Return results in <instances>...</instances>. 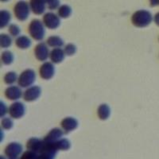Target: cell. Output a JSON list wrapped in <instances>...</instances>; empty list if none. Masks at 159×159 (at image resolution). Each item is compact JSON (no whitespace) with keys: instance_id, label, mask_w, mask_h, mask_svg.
Listing matches in <instances>:
<instances>
[{"instance_id":"obj_27","label":"cell","mask_w":159,"mask_h":159,"mask_svg":"<svg viewBox=\"0 0 159 159\" xmlns=\"http://www.w3.org/2000/svg\"><path fill=\"white\" fill-rule=\"evenodd\" d=\"M64 51H65V54L66 55H68V56H72V55H73L75 52H76V48L74 45L69 44V45H67L65 46Z\"/></svg>"},{"instance_id":"obj_25","label":"cell","mask_w":159,"mask_h":159,"mask_svg":"<svg viewBox=\"0 0 159 159\" xmlns=\"http://www.w3.org/2000/svg\"><path fill=\"white\" fill-rule=\"evenodd\" d=\"M20 159H40V155L37 152L29 150L24 152Z\"/></svg>"},{"instance_id":"obj_19","label":"cell","mask_w":159,"mask_h":159,"mask_svg":"<svg viewBox=\"0 0 159 159\" xmlns=\"http://www.w3.org/2000/svg\"><path fill=\"white\" fill-rule=\"evenodd\" d=\"M52 143L57 150H68L71 147L70 142L66 139H61Z\"/></svg>"},{"instance_id":"obj_15","label":"cell","mask_w":159,"mask_h":159,"mask_svg":"<svg viewBox=\"0 0 159 159\" xmlns=\"http://www.w3.org/2000/svg\"><path fill=\"white\" fill-rule=\"evenodd\" d=\"M64 132L59 128H54L50 130L49 134L45 136L44 139V141L47 143H54V142L58 141L60 139H61V137L63 136Z\"/></svg>"},{"instance_id":"obj_26","label":"cell","mask_w":159,"mask_h":159,"mask_svg":"<svg viewBox=\"0 0 159 159\" xmlns=\"http://www.w3.org/2000/svg\"><path fill=\"white\" fill-rule=\"evenodd\" d=\"M17 80V74L15 72H9L4 76V82L7 84H12Z\"/></svg>"},{"instance_id":"obj_34","label":"cell","mask_w":159,"mask_h":159,"mask_svg":"<svg viewBox=\"0 0 159 159\" xmlns=\"http://www.w3.org/2000/svg\"><path fill=\"white\" fill-rule=\"evenodd\" d=\"M2 2H7V1H8V0H1Z\"/></svg>"},{"instance_id":"obj_5","label":"cell","mask_w":159,"mask_h":159,"mask_svg":"<svg viewBox=\"0 0 159 159\" xmlns=\"http://www.w3.org/2000/svg\"><path fill=\"white\" fill-rule=\"evenodd\" d=\"M43 23L49 29L54 30L59 26L61 21L59 17L57 16L54 13L49 12L43 16Z\"/></svg>"},{"instance_id":"obj_12","label":"cell","mask_w":159,"mask_h":159,"mask_svg":"<svg viewBox=\"0 0 159 159\" xmlns=\"http://www.w3.org/2000/svg\"><path fill=\"white\" fill-rule=\"evenodd\" d=\"M46 0H30V7L35 15H42L46 8Z\"/></svg>"},{"instance_id":"obj_31","label":"cell","mask_w":159,"mask_h":159,"mask_svg":"<svg viewBox=\"0 0 159 159\" xmlns=\"http://www.w3.org/2000/svg\"><path fill=\"white\" fill-rule=\"evenodd\" d=\"M6 113H7V107H6V105L4 103L1 102V117L5 116Z\"/></svg>"},{"instance_id":"obj_8","label":"cell","mask_w":159,"mask_h":159,"mask_svg":"<svg viewBox=\"0 0 159 159\" xmlns=\"http://www.w3.org/2000/svg\"><path fill=\"white\" fill-rule=\"evenodd\" d=\"M34 54L37 59L41 61H45L49 56V49L44 42H41L36 45L34 49Z\"/></svg>"},{"instance_id":"obj_24","label":"cell","mask_w":159,"mask_h":159,"mask_svg":"<svg viewBox=\"0 0 159 159\" xmlns=\"http://www.w3.org/2000/svg\"><path fill=\"white\" fill-rule=\"evenodd\" d=\"M12 43V39L7 34H1L0 36V44L2 48H8Z\"/></svg>"},{"instance_id":"obj_13","label":"cell","mask_w":159,"mask_h":159,"mask_svg":"<svg viewBox=\"0 0 159 159\" xmlns=\"http://www.w3.org/2000/svg\"><path fill=\"white\" fill-rule=\"evenodd\" d=\"M61 127L65 130V133H69L78 127L77 120L72 117L65 118L61 121Z\"/></svg>"},{"instance_id":"obj_20","label":"cell","mask_w":159,"mask_h":159,"mask_svg":"<svg viewBox=\"0 0 159 159\" xmlns=\"http://www.w3.org/2000/svg\"><path fill=\"white\" fill-rule=\"evenodd\" d=\"M11 19V15L7 11H1L0 12V27H6L9 24L10 21Z\"/></svg>"},{"instance_id":"obj_22","label":"cell","mask_w":159,"mask_h":159,"mask_svg":"<svg viewBox=\"0 0 159 159\" xmlns=\"http://www.w3.org/2000/svg\"><path fill=\"white\" fill-rule=\"evenodd\" d=\"M72 14V9L69 6L62 5L58 8V15L62 18H69Z\"/></svg>"},{"instance_id":"obj_23","label":"cell","mask_w":159,"mask_h":159,"mask_svg":"<svg viewBox=\"0 0 159 159\" xmlns=\"http://www.w3.org/2000/svg\"><path fill=\"white\" fill-rule=\"evenodd\" d=\"M14 61V55L10 51H5L2 53V61L4 65H10Z\"/></svg>"},{"instance_id":"obj_32","label":"cell","mask_w":159,"mask_h":159,"mask_svg":"<svg viewBox=\"0 0 159 159\" xmlns=\"http://www.w3.org/2000/svg\"><path fill=\"white\" fill-rule=\"evenodd\" d=\"M159 0H150V5L151 7H155V6L158 5Z\"/></svg>"},{"instance_id":"obj_28","label":"cell","mask_w":159,"mask_h":159,"mask_svg":"<svg viewBox=\"0 0 159 159\" xmlns=\"http://www.w3.org/2000/svg\"><path fill=\"white\" fill-rule=\"evenodd\" d=\"M13 127V121L11 118H4L2 120V127L6 130H9L12 128Z\"/></svg>"},{"instance_id":"obj_9","label":"cell","mask_w":159,"mask_h":159,"mask_svg":"<svg viewBox=\"0 0 159 159\" xmlns=\"http://www.w3.org/2000/svg\"><path fill=\"white\" fill-rule=\"evenodd\" d=\"M54 66L50 62H45L40 67V76L44 80H49L54 75Z\"/></svg>"},{"instance_id":"obj_29","label":"cell","mask_w":159,"mask_h":159,"mask_svg":"<svg viewBox=\"0 0 159 159\" xmlns=\"http://www.w3.org/2000/svg\"><path fill=\"white\" fill-rule=\"evenodd\" d=\"M9 33L14 37L18 36L20 34V28L17 25L11 24L9 26Z\"/></svg>"},{"instance_id":"obj_7","label":"cell","mask_w":159,"mask_h":159,"mask_svg":"<svg viewBox=\"0 0 159 159\" xmlns=\"http://www.w3.org/2000/svg\"><path fill=\"white\" fill-rule=\"evenodd\" d=\"M25 106L23 103L20 102H15L12 103L9 107V114L11 118L19 119L25 114Z\"/></svg>"},{"instance_id":"obj_6","label":"cell","mask_w":159,"mask_h":159,"mask_svg":"<svg viewBox=\"0 0 159 159\" xmlns=\"http://www.w3.org/2000/svg\"><path fill=\"white\" fill-rule=\"evenodd\" d=\"M22 152V146L18 143H11L5 149V154L10 159L18 158Z\"/></svg>"},{"instance_id":"obj_30","label":"cell","mask_w":159,"mask_h":159,"mask_svg":"<svg viewBox=\"0 0 159 159\" xmlns=\"http://www.w3.org/2000/svg\"><path fill=\"white\" fill-rule=\"evenodd\" d=\"M47 2V7L49 10H55L59 7V0H46Z\"/></svg>"},{"instance_id":"obj_4","label":"cell","mask_w":159,"mask_h":159,"mask_svg":"<svg viewBox=\"0 0 159 159\" xmlns=\"http://www.w3.org/2000/svg\"><path fill=\"white\" fill-rule=\"evenodd\" d=\"M30 7L29 4L25 1H19L17 2L14 8L15 17L19 21H25L27 19L30 15Z\"/></svg>"},{"instance_id":"obj_18","label":"cell","mask_w":159,"mask_h":159,"mask_svg":"<svg viewBox=\"0 0 159 159\" xmlns=\"http://www.w3.org/2000/svg\"><path fill=\"white\" fill-rule=\"evenodd\" d=\"M15 44L19 49H27L30 46L31 41L29 38L25 36H20L15 41Z\"/></svg>"},{"instance_id":"obj_16","label":"cell","mask_w":159,"mask_h":159,"mask_svg":"<svg viewBox=\"0 0 159 159\" xmlns=\"http://www.w3.org/2000/svg\"><path fill=\"white\" fill-rule=\"evenodd\" d=\"M65 51L62 50L61 48H55L49 53V57L52 63L58 64L65 59Z\"/></svg>"},{"instance_id":"obj_3","label":"cell","mask_w":159,"mask_h":159,"mask_svg":"<svg viewBox=\"0 0 159 159\" xmlns=\"http://www.w3.org/2000/svg\"><path fill=\"white\" fill-rule=\"evenodd\" d=\"M36 79V74L32 69H26L21 73L18 79V83L20 87L27 88L34 84Z\"/></svg>"},{"instance_id":"obj_21","label":"cell","mask_w":159,"mask_h":159,"mask_svg":"<svg viewBox=\"0 0 159 159\" xmlns=\"http://www.w3.org/2000/svg\"><path fill=\"white\" fill-rule=\"evenodd\" d=\"M47 44L50 47H61L64 45L63 40L57 36H51L47 39Z\"/></svg>"},{"instance_id":"obj_36","label":"cell","mask_w":159,"mask_h":159,"mask_svg":"<svg viewBox=\"0 0 159 159\" xmlns=\"http://www.w3.org/2000/svg\"><path fill=\"white\" fill-rule=\"evenodd\" d=\"M15 159H18V158H15Z\"/></svg>"},{"instance_id":"obj_1","label":"cell","mask_w":159,"mask_h":159,"mask_svg":"<svg viewBox=\"0 0 159 159\" xmlns=\"http://www.w3.org/2000/svg\"><path fill=\"white\" fill-rule=\"evenodd\" d=\"M131 22L137 27H146L152 22V15L149 11L140 10L132 15Z\"/></svg>"},{"instance_id":"obj_10","label":"cell","mask_w":159,"mask_h":159,"mask_svg":"<svg viewBox=\"0 0 159 159\" xmlns=\"http://www.w3.org/2000/svg\"><path fill=\"white\" fill-rule=\"evenodd\" d=\"M42 93V90L38 86H32L25 91L23 94V98L25 101H34L39 98Z\"/></svg>"},{"instance_id":"obj_35","label":"cell","mask_w":159,"mask_h":159,"mask_svg":"<svg viewBox=\"0 0 159 159\" xmlns=\"http://www.w3.org/2000/svg\"><path fill=\"white\" fill-rule=\"evenodd\" d=\"M1 159H5V158H4V157H2V156H1Z\"/></svg>"},{"instance_id":"obj_17","label":"cell","mask_w":159,"mask_h":159,"mask_svg":"<svg viewBox=\"0 0 159 159\" xmlns=\"http://www.w3.org/2000/svg\"><path fill=\"white\" fill-rule=\"evenodd\" d=\"M98 116L102 120L108 119L111 114V109L107 104H101L98 107Z\"/></svg>"},{"instance_id":"obj_33","label":"cell","mask_w":159,"mask_h":159,"mask_svg":"<svg viewBox=\"0 0 159 159\" xmlns=\"http://www.w3.org/2000/svg\"><path fill=\"white\" fill-rule=\"evenodd\" d=\"M154 22L159 26V13L156 14L155 16H154Z\"/></svg>"},{"instance_id":"obj_14","label":"cell","mask_w":159,"mask_h":159,"mask_svg":"<svg viewBox=\"0 0 159 159\" xmlns=\"http://www.w3.org/2000/svg\"><path fill=\"white\" fill-rule=\"evenodd\" d=\"M5 96L11 100H16L22 97V92L17 86H11L6 89Z\"/></svg>"},{"instance_id":"obj_11","label":"cell","mask_w":159,"mask_h":159,"mask_svg":"<svg viewBox=\"0 0 159 159\" xmlns=\"http://www.w3.org/2000/svg\"><path fill=\"white\" fill-rule=\"evenodd\" d=\"M44 147H45L44 139L41 140L39 139H36V138H32L30 140H28L27 143H26V147H27L28 150L35 151L38 154H40L42 152Z\"/></svg>"},{"instance_id":"obj_2","label":"cell","mask_w":159,"mask_h":159,"mask_svg":"<svg viewBox=\"0 0 159 159\" xmlns=\"http://www.w3.org/2000/svg\"><path fill=\"white\" fill-rule=\"evenodd\" d=\"M29 33L34 39L42 41L45 36L43 23L38 19L33 20L29 25Z\"/></svg>"}]
</instances>
